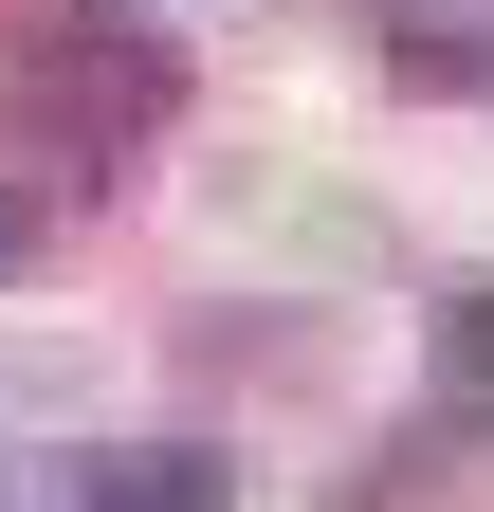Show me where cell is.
I'll return each mask as SVG.
<instances>
[{
	"instance_id": "obj_1",
	"label": "cell",
	"mask_w": 494,
	"mask_h": 512,
	"mask_svg": "<svg viewBox=\"0 0 494 512\" xmlns=\"http://www.w3.org/2000/svg\"><path fill=\"white\" fill-rule=\"evenodd\" d=\"M19 110H37L74 165H129L147 128L183 110V55H165L147 19H74V0H55V19L19 37Z\"/></svg>"
},
{
	"instance_id": "obj_2",
	"label": "cell",
	"mask_w": 494,
	"mask_h": 512,
	"mask_svg": "<svg viewBox=\"0 0 494 512\" xmlns=\"http://www.w3.org/2000/svg\"><path fill=\"white\" fill-rule=\"evenodd\" d=\"M74 512H238L220 439H110V458H74Z\"/></svg>"
},
{
	"instance_id": "obj_3",
	"label": "cell",
	"mask_w": 494,
	"mask_h": 512,
	"mask_svg": "<svg viewBox=\"0 0 494 512\" xmlns=\"http://www.w3.org/2000/svg\"><path fill=\"white\" fill-rule=\"evenodd\" d=\"M366 37H385L421 92H494V0H366Z\"/></svg>"
},
{
	"instance_id": "obj_4",
	"label": "cell",
	"mask_w": 494,
	"mask_h": 512,
	"mask_svg": "<svg viewBox=\"0 0 494 512\" xmlns=\"http://www.w3.org/2000/svg\"><path fill=\"white\" fill-rule=\"evenodd\" d=\"M37 238H55V202H37V183H0V293L37 275Z\"/></svg>"
},
{
	"instance_id": "obj_5",
	"label": "cell",
	"mask_w": 494,
	"mask_h": 512,
	"mask_svg": "<svg viewBox=\"0 0 494 512\" xmlns=\"http://www.w3.org/2000/svg\"><path fill=\"white\" fill-rule=\"evenodd\" d=\"M0 512H19V476H0Z\"/></svg>"
}]
</instances>
